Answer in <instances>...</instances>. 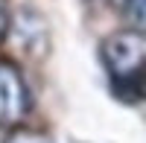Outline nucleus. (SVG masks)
<instances>
[{
	"label": "nucleus",
	"mask_w": 146,
	"mask_h": 143,
	"mask_svg": "<svg viewBox=\"0 0 146 143\" xmlns=\"http://www.w3.org/2000/svg\"><path fill=\"white\" fill-rule=\"evenodd\" d=\"M100 58L120 93H146V35L117 29L100 44Z\"/></svg>",
	"instance_id": "f257e3e1"
},
{
	"label": "nucleus",
	"mask_w": 146,
	"mask_h": 143,
	"mask_svg": "<svg viewBox=\"0 0 146 143\" xmlns=\"http://www.w3.org/2000/svg\"><path fill=\"white\" fill-rule=\"evenodd\" d=\"M32 108V93L21 67L0 58V128H18Z\"/></svg>",
	"instance_id": "f03ea898"
},
{
	"label": "nucleus",
	"mask_w": 146,
	"mask_h": 143,
	"mask_svg": "<svg viewBox=\"0 0 146 143\" xmlns=\"http://www.w3.org/2000/svg\"><path fill=\"white\" fill-rule=\"evenodd\" d=\"M9 35H15V41L29 58H41L50 50V29L47 21L38 12H21L18 18L9 21Z\"/></svg>",
	"instance_id": "7ed1b4c3"
},
{
	"label": "nucleus",
	"mask_w": 146,
	"mask_h": 143,
	"mask_svg": "<svg viewBox=\"0 0 146 143\" xmlns=\"http://www.w3.org/2000/svg\"><path fill=\"white\" fill-rule=\"evenodd\" d=\"M123 12H126L129 29H137L146 35V0H123Z\"/></svg>",
	"instance_id": "20e7f679"
},
{
	"label": "nucleus",
	"mask_w": 146,
	"mask_h": 143,
	"mask_svg": "<svg viewBox=\"0 0 146 143\" xmlns=\"http://www.w3.org/2000/svg\"><path fill=\"white\" fill-rule=\"evenodd\" d=\"M6 143H56V140L50 134L38 132V128H15V132L6 137Z\"/></svg>",
	"instance_id": "39448f33"
},
{
	"label": "nucleus",
	"mask_w": 146,
	"mask_h": 143,
	"mask_svg": "<svg viewBox=\"0 0 146 143\" xmlns=\"http://www.w3.org/2000/svg\"><path fill=\"white\" fill-rule=\"evenodd\" d=\"M9 21H12V12H9V3L0 0V44L9 38Z\"/></svg>",
	"instance_id": "423d86ee"
}]
</instances>
